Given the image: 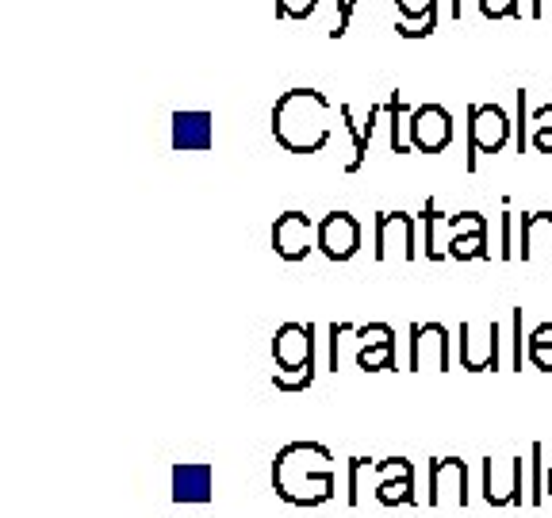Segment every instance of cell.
<instances>
[{"label":"cell","mask_w":552,"mask_h":518,"mask_svg":"<svg viewBox=\"0 0 552 518\" xmlns=\"http://www.w3.org/2000/svg\"><path fill=\"white\" fill-rule=\"evenodd\" d=\"M330 449L319 442H292L276 453L273 484L276 495L296 503V507H319L334 499V469H330Z\"/></svg>","instance_id":"6da1fadb"},{"label":"cell","mask_w":552,"mask_h":518,"mask_svg":"<svg viewBox=\"0 0 552 518\" xmlns=\"http://www.w3.org/2000/svg\"><path fill=\"white\" fill-rule=\"evenodd\" d=\"M273 139L288 154H319L330 142V100L319 89H292L273 104Z\"/></svg>","instance_id":"7a4b0ae2"},{"label":"cell","mask_w":552,"mask_h":518,"mask_svg":"<svg viewBox=\"0 0 552 518\" xmlns=\"http://www.w3.org/2000/svg\"><path fill=\"white\" fill-rule=\"evenodd\" d=\"M510 139V119L499 104H472L468 108V169L476 173L480 154H499Z\"/></svg>","instance_id":"3957f363"},{"label":"cell","mask_w":552,"mask_h":518,"mask_svg":"<svg viewBox=\"0 0 552 518\" xmlns=\"http://www.w3.org/2000/svg\"><path fill=\"white\" fill-rule=\"evenodd\" d=\"M273 357L280 373H315V327L284 323L273 338Z\"/></svg>","instance_id":"277c9868"},{"label":"cell","mask_w":552,"mask_h":518,"mask_svg":"<svg viewBox=\"0 0 552 518\" xmlns=\"http://www.w3.org/2000/svg\"><path fill=\"white\" fill-rule=\"evenodd\" d=\"M407 127L418 154H441L453 142V116L441 104H418L407 116Z\"/></svg>","instance_id":"5b68a950"},{"label":"cell","mask_w":552,"mask_h":518,"mask_svg":"<svg viewBox=\"0 0 552 518\" xmlns=\"http://www.w3.org/2000/svg\"><path fill=\"white\" fill-rule=\"evenodd\" d=\"M460 361L468 373L499 369V327L495 323H464L460 327Z\"/></svg>","instance_id":"8992f818"},{"label":"cell","mask_w":552,"mask_h":518,"mask_svg":"<svg viewBox=\"0 0 552 518\" xmlns=\"http://www.w3.org/2000/svg\"><path fill=\"white\" fill-rule=\"evenodd\" d=\"M311 246H319V235L303 212H284L273 223V250L284 261H303L311 254Z\"/></svg>","instance_id":"52a82bcc"},{"label":"cell","mask_w":552,"mask_h":518,"mask_svg":"<svg viewBox=\"0 0 552 518\" xmlns=\"http://www.w3.org/2000/svg\"><path fill=\"white\" fill-rule=\"evenodd\" d=\"M319 250L330 261H349L361 250V223L349 212H330L319 223Z\"/></svg>","instance_id":"ba28073f"},{"label":"cell","mask_w":552,"mask_h":518,"mask_svg":"<svg viewBox=\"0 0 552 518\" xmlns=\"http://www.w3.org/2000/svg\"><path fill=\"white\" fill-rule=\"evenodd\" d=\"M434 354L437 373H449V330L441 323H414L411 327V373L426 369V361Z\"/></svg>","instance_id":"9c48e42d"},{"label":"cell","mask_w":552,"mask_h":518,"mask_svg":"<svg viewBox=\"0 0 552 518\" xmlns=\"http://www.w3.org/2000/svg\"><path fill=\"white\" fill-rule=\"evenodd\" d=\"M361 350H357V365L365 373H380V369H395V330L388 323H372V327H357Z\"/></svg>","instance_id":"30bf717a"},{"label":"cell","mask_w":552,"mask_h":518,"mask_svg":"<svg viewBox=\"0 0 552 518\" xmlns=\"http://www.w3.org/2000/svg\"><path fill=\"white\" fill-rule=\"evenodd\" d=\"M399 246L403 258H414V219L403 212H380L376 215V258L388 261L391 250Z\"/></svg>","instance_id":"8fae6325"},{"label":"cell","mask_w":552,"mask_h":518,"mask_svg":"<svg viewBox=\"0 0 552 518\" xmlns=\"http://www.w3.org/2000/svg\"><path fill=\"white\" fill-rule=\"evenodd\" d=\"M445 495H457V503H468V469L457 457H441L430 465V507H441Z\"/></svg>","instance_id":"7c38bea8"},{"label":"cell","mask_w":552,"mask_h":518,"mask_svg":"<svg viewBox=\"0 0 552 518\" xmlns=\"http://www.w3.org/2000/svg\"><path fill=\"white\" fill-rule=\"evenodd\" d=\"M215 492V469L211 465H177L173 469V499L177 503H207Z\"/></svg>","instance_id":"4fadbf2b"},{"label":"cell","mask_w":552,"mask_h":518,"mask_svg":"<svg viewBox=\"0 0 552 518\" xmlns=\"http://www.w3.org/2000/svg\"><path fill=\"white\" fill-rule=\"evenodd\" d=\"M215 142V123L207 112H177L173 116V150H207Z\"/></svg>","instance_id":"5bb4252c"},{"label":"cell","mask_w":552,"mask_h":518,"mask_svg":"<svg viewBox=\"0 0 552 518\" xmlns=\"http://www.w3.org/2000/svg\"><path fill=\"white\" fill-rule=\"evenodd\" d=\"M552 254V215L533 212L522 219V261H533L537 254Z\"/></svg>","instance_id":"9a60e30c"},{"label":"cell","mask_w":552,"mask_h":518,"mask_svg":"<svg viewBox=\"0 0 552 518\" xmlns=\"http://www.w3.org/2000/svg\"><path fill=\"white\" fill-rule=\"evenodd\" d=\"M376 499L384 503V507H414L418 499H414V469H403V472H391L384 476L380 484H376Z\"/></svg>","instance_id":"2e32d148"},{"label":"cell","mask_w":552,"mask_h":518,"mask_svg":"<svg viewBox=\"0 0 552 518\" xmlns=\"http://www.w3.org/2000/svg\"><path fill=\"white\" fill-rule=\"evenodd\" d=\"M449 258H457V261L487 258V227H476V231H460V235L449 238Z\"/></svg>","instance_id":"e0dca14e"},{"label":"cell","mask_w":552,"mask_h":518,"mask_svg":"<svg viewBox=\"0 0 552 518\" xmlns=\"http://www.w3.org/2000/svg\"><path fill=\"white\" fill-rule=\"evenodd\" d=\"M338 116L345 119V127H349V135H353V158H349V165H345V169H349V173H357V169L365 165V154H368L365 127L353 119V108H349V104H342V108H338Z\"/></svg>","instance_id":"ac0fdd59"},{"label":"cell","mask_w":552,"mask_h":518,"mask_svg":"<svg viewBox=\"0 0 552 518\" xmlns=\"http://www.w3.org/2000/svg\"><path fill=\"white\" fill-rule=\"evenodd\" d=\"M541 476H545V465H541V446H529V503H533V507H541V499H545Z\"/></svg>","instance_id":"d6986e66"},{"label":"cell","mask_w":552,"mask_h":518,"mask_svg":"<svg viewBox=\"0 0 552 518\" xmlns=\"http://www.w3.org/2000/svg\"><path fill=\"white\" fill-rule=\"evenodd\" d=\"M388 116H391V150H395V154H407V142L399 139V119L411 116V112H407V104H403L399 89H395V93H391V100H388Z\"/></svg>","instance_id":"ffe728a7"},{"label":"cell","mask_w":552,"mask_h":518,"mask_svg":"<svg viewBox=\"0 0 552 518\" xmlns=\"http://www.w3.org/2000/svg\"><path fill=\"white\" fill-rule=\"evenodd\" d=\"M319 8V0H276V12L288 20H307Z\"/></svg>","instance_id":"44dd1931"},{"label":"cell","mask_w":552,"mask_h":518,"mask_svg":"<svg viewBox=\"0 0 552 518\" xmlns=\"http://www.w3.org/2000/svg\"><path fill=\"white\" fill-rule=\"evenodd\" d=\"M311 380L315 373H280V369L273 373V384L280 392H303V388H311Z\"/></svg>","instance_id":"7402d4cb"},{"label":"cell","mask_w":552,"mask_h":518,"mask_svg":"<svg viewBox=\"0 0 552 518\" xmlns=\"http://www.w3.org/2000/svg\"><path fill=\"white\" fill-rule=\"evenodd\" d=\"M403 20H426L430 12H437V0H395Z\"/></svg>","instance_id":"603a6c76"},{"label":"cell","mask_w":552,"mask_h":518,"mask_svg":"<svg viewBox=\"0 0 552 518\" xmlns=\"http://www.w3.org/2000/svg\"><path fill=\"white\" fill-rule=\"evenodd\" d=\"M480 12L487 20H503V16H518V0H480Z\"/></svg>","instance_id":"cb8c5ba5"},{"label":"cell","mask_w":552,"mask_h":518,"mask_svg":"<svg viewBox=\"0 0 552 518\" xmlns=\"http://www.w3.org/2000/svg\"><path fill=\"white\" fill-rule=\"evenodd\" d=\"M353 8H357V0H338V20L330 27V39H342L349 20H353Z\"/></svg>","instance_id":"d4e9b609"},{"label":"cell","mask_w":552,"mask_h":518,"mask_svg":"<svg viewBox=\"0 0 552 518\" xmlns=\"http://www.w3.org/2000/svg\"><path fill=\"white\" fill-rule=\"evenodd\" d=\"M529 350H552V323L529 330Z\"/></svg>","instance_id":"484cf974"},{"label":"cell","mask_w":552,"mask_h":518,"mask_svg":"<svg viewBox=\"0 0 552 518\" xmlns=\"http://www.w3.org/2000/svg\"><path fill=\"white\" fill-rule=\"evenodd\" d=\"M522 123H526V89L518 93V154L526 150V127Z\"/></svg>","instance_id":"4316f807"},{"label":"cell","mask_w":552,"mask_h":518,"mask_svg":"<svg viewBox=\"0 0 552 518\" xmlns=\"http://www.w3.org/2000/svg\"><path fill=\"white\" fill-rule=\"evenodd\" d=\"M533 146H537L541 154H552V127H537V131H533Z\"/></svg>","instance_id":"83f0119b"},{"label":"cell","mask_w":552,"mask_h":518,"mask_svg":"<svg viewBox=\"0 0 552 518\" xmlns=\"http://www.w3.org/2000/svg\"><path fill=\"white\" fill-rule=\"evenodd\" d=\"M529 361H533L541 373H552V350H529Z\"/></svg>","instance_id":"f1b7e54d"},{"label":"cell","mask_w":552,"mask_h":518,"mask_svg":"<svg viewBox=\"0 0 552 518\" xmlns=\"http://www.w3.org/2000/svg\"><path fill=\"white\" fill-rule=\"evenodd\" d=\"M533 127H552V104H545V108L533 112Z\"/></svg>","instance_id":"f546056e"},{"label":"cell","mask_w":552,"mask_h":518,"mask_svg":"<svg viewBox=\"0 0 552 518\" xmlns=\"http://www.w3.org/2000/svg\"><path fill=\"white\" fill-rule=\"evenodd\" d=\"M499 254H503V258L514 254V250H510V212L503 215V250H499Z\"/></svg>","instance_id":"4dcf8cb0"},{"label":"cell","mask_w":552,"mask_h":518,"mask_svg":"<svg viewBox=\"0 0 552 518\" xmlns=\"http://www.w3.org/2000/svg\"><path fill=\"white\" fill-rule=\"evenodd\" d=\"M545 4H549V0H533V20H541V16H545Z\"/></svg>","instance_id":"1f68e13d"},{"label":"cell","mask_w":552,"mask_h":518,"mask_svg":"<svg viewBox=\"0 0 552 518\" xmlns=\"http://www.w3.org/2000/svg\"><path fill=\"white\" fill-rule=\"evenodd\" d=\"M549 484H552V469H549Z\"/></svg>","instance_id":"d6a6232c"},{"label":"cell","mask_w":552,"mask_h":518,"mask_svg":"<svg viewBox=\"0 0 552 518\" xmlns=\"http://www.w3.org/2000/svg\"><path fill=\"white\" fill-rule=\"evenodd\" d=\"M549 495H552V484H549Z\"/></svg>","instance_id":"836d02e7"}]
</instances>
